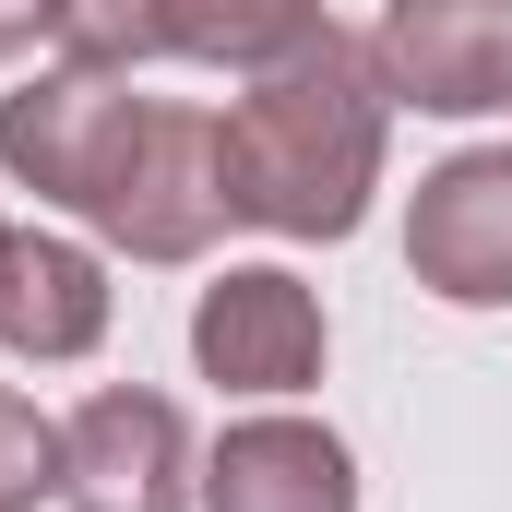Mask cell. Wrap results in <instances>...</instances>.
I'll return each instance as SVG.
<instances>
[{
	"label": "cell",
	"mask_w": 512,
	"mask_h": 512,
	"mask_svg": "<svg viewBox=\"0 0 512 512\" xmlns=\"http://www.w3.org/2000/svg\"><path fill=\"white\" fill-rule=\"evenodd\" d=\"M215 131H227V203H239V227L358 239V215L382 191L393 96H382V72H370V48L346 24H322L310 48H286L274 72H251V96Z\"/></svg>",
	"instance_id": "cell-1"
},
{
	"label": "cell",
	"mask_w": 512,
	"mask_h": 512,
	"mask_svg": "<svg viewBox=\"0 0 512 512\" xmlns=\"http://www.w3.org/2000/svg\"><path fill=\"white\" fill-rule=\"evenodd\" d=\"M84 227L131 262H203L227 227H239V203H227V131L203 120V108H131L120 155L96 167V191H84Z\"/></svg>",
	"instance_id": "cell-2"
},
{
	"label": "cell",
	"mask_w": 512,
	"mask_h": 512,
	"mask_svg": "<svg viewBox=\"0 0 512 512\" xmlns=\"http://www.w3.org/2000/svg\"><path fill=\"white\" fill-rule=\"evenodd\" d=\"M370 72L393 108L489 120V108H512V0H382Z\"/></svg>",
	"instance_id": "cell-3"
},
{
	"label": "cell",
	"mask_w": 512,
	"mask_h": 512,
	"mask_svg": "<svg viewBox=\"0 0 512 512\" xmlns=\"http://www.w3.org/2000/svg\"><path fill=\"white\" fill-rule=\"evenodd\" d=\"M203 465H191V417L167 405V393H84L72 417H60V501L72 512H191Z\"/></svg>",
	"instance_id": "cell-4"
},
{
	"label": "cell",
	"mask_w": 512,
	"mask_h": 512,
	"mask_svg": "<svg viewBox=\"0 0 512 512\" xmlns=\"http://www.w3.org/2000/svg\"><path fill=\"white\" fill-rule=\"evenodd\" d=\"M322 298L286 262H227L191 298V370L215 393H310L322 382Z\"/></svg>",
	"instance_id": "cell-5"
},
{
	"label": "cell",
	"mask_w": 512,
	"mask_h": 512,
	"mask_svg": "<svg viewBox=\"0 0 512 512\" xmlns=\"http://www.w3.org/2000/svg\"><path fill=\"white\" fill-rule=\"evenodd\" d=\"M405 274L453 310H512V143L441 155L405 203Z\"/></svg>",
	"instance_id": "cell-6"
},
{
	"label": "cell",
	"mask_w": 512,
	"mask_h": 512,
	"mask_svg": "<svg viewBox=\"0 0 512 512\" xmlns=\"http://www.w3.org/2000/svg\"><path fill=\"white\" fill-rule=\"evenodd\" d=\"M131 108H143V96H120V72L60 60V72H36V84H12V96H0V167H12L36 203L84 215V191H96V167L120 155Z\"/></svg>",
	"instance_id": "cell-7"
},
{
	"label": "cell",
	"mask_w": 512,
	"mask_h": 512,
	"mask_svg": "<svg viewBox=\"0 0 512 512\" xmlns=\"http://www.w3.org/2000/svg\"><path fill=\"white\" fill-rule=\"evenodd\" d=\"M0 346L36 370H72L108 346V262L60 227H0Z\"/></svg>",
	"instance_id": "cell-8"
},
{
	"label": "cell",
	"mask_w": 512,
	"mask_h": 512,
	"mask_svg": "<svg viewBox=\"0 0 512 512\" xmlns=\"http://www.w3.org/2000/svg\"><path fill=\"white\" fill-rule=\"evenodd\" d=\"M203 512H358V453L322 417H239L203 453Z\"/></svg>",
	"instance_id": "cell-9"
},
{
	"label": "cell",
	"mask_w": 512,
	"mask_h": 512,
	"mask_svg": "<svg viewBox=\"0 0 512 512\" xmlns=\"http://www.w3.org/2000/svg\"><path fill=\"white\" fill-rule=\"evenodd\" d=\"M310 36H322V0H167V48L215 72H274Z\"/></svg>",
	"instance_id": "cell-10"
},
{
	"label": "cell",
	"mask_w": 512,
	"mask_h": 512,
	"mask_svg": "<svg viewBox=\"0 0 512 512\" xmlns=\"http://www.w3.org/2000/svg\"><path fill=\"white\" fill-rule=\"evenodd\" d=\"M48 36L84 72H143V60H167V0H60Z\"/></svg>",
	"instance_id": "cell-11"
},
{
	"label": "cell",
	"mask_w": 512,
	"mask_h": 512,
	"mask_svg": "<svg viewBox=\"0 0 512 512\" xmlns=\"http://www.w3.org/2000/svg\"><path fill=\"white\" fill-rule=\"evenodd\" d=\"M48 489H60V417H36L0 382V512H36Z\"/></svg>",
	"instance_id": "cell-12"
},
{
	"label": "cell",
	"mask_w": 512,
	"mask_h": 512,
	"mask_svg": "<svg viewBox=\"0 0 512 512\" xmlns=\"http://www.w3.org/2000/svg\"><path fill=\"white\" fill-rule=\"evenodd\" d=\"M48 24H60V0H0V60H24Z\"/></svg>",
	"instance_id": "cell-13"
}]
</instances>
